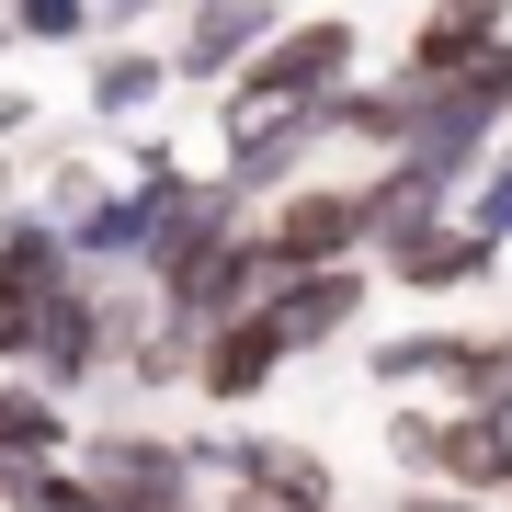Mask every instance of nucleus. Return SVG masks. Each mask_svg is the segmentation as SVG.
Returning a JSON list of instances; mask_svg holds the SVG:
<instances>
[{
	"label": "nucleus",
	"instance_id": "f3484780",
	"mask_svg": "<svg viewBox=\"0 0 512 512\" xmlns=\"http://www.w3.org/2000/svg\"><path fill=\"white\" fill-rule=\"evenodd\" d=\"M433 399H456V410H512V330H456V365H444Z\"/></svg>",
	"mask_w": 512,
	"mask_h": 512
},
{
	"label": "nucleus",
	"instance_id": "1a4fd4ad",
	"mask_svg": "<svg viewBox=\"0 0 512 512\" xmlns=\"http://www.w3.org/2000/svg\"><path fill=\"white\" fill-rule=\"evenodd\" d=\"M285 365H296V353H285L274 308H239V319H205V330H194V376H183V387H194L205 410H251Z\"/></svg>",
	"mask_w": 512,
	"mask_h": 512
},
{
	"label": "nucleus",
	"instance_id": "20e7f679",
	"mask_svg": "<svg viewBox=\"0 0 512 512\" xmlns=\"http://www.w3.org/2000/svg\"><path fill=\"white\" fill-rule=\"evenodd\" d=\"M251 217H262V239H274L285 262H365L376 251V183L365 171H342V183L308 171V183H285L274 205H251Z\"/></svg>",
	"mask_w": 512,
	"mask_h": 512
},
{
	"label": "nucleus",
	"instance_id": "b1692460",
	"mask_svg": "<svg viewBox=\"0 0 512 512\" xmlns=\"http://www.w3.org/2000/svg\"><path fill=\"white\" fill-rule=\"evenodd\" d=\"M171 12H183V0H92L103 35H148V23H171Z\"/></svg>",
	"mask_w": 512,
	"mask_h": 512
},
{
	"label": "nucleus",
	"instance_id": "f8f14e48",
	"mask_svg": "<svg viewBox=\"0 0 512 512\" xmlns=\"http://www.w3.org/2000/svg\"><path fill=\"white\" fill-rule=\"evenodd\" d=\"M490 35H512V0H421L410 35H399V69L410 80H444V69H467Z\"/></svg>",
	"mask_w": 512,
	"mask_h": 512
},
{
	"label": "nucleus",
	"instance_id": "bb28decb",
	"mask_svg": "<svg viewBox=\"0 0 512 512\" xmlns=\"http://www.w3.org/2000/svg\"><path fill=\"white\" fill-rule=\"evenodd\" d=\"M12 205H23V171H12V148H0V217H12Z\"/></svg>",
	"mask_w": 512,
	"mask_h": 512
},
{
	"label": "nucleus",
	"instance_id": "7ed1b4c3",
	"mask_svg": "<svg viewBox=\"0 0 512 512\" xmlns=\"http://www.w3.org/2000/svg\"><path fill=\"white\" fill-rule=\"evenodd\" d=\"M80 478L114 512H205V467L183 456V433H148V421H103V433L69 444Z\"/></svg>",
	"mask_w": 512,
	"mask_h": 512
},
{
	"label": "nucleus",
	"instance_id": "5701e85b",
	"mask_svg": "<svg viewBox=\"0 0 512 512\" xmlns=\"http://www.w3.org/2000/svg\"><path fill=\"white\" fill-rule=\"evenodd\" d=\"M35 308H46V296L0 285V365H23V353H35Z\"/></svg>",
	"mask_w": 512,
	"mask_h": 512
},
{
	"label": "nucleus",
	"instance_id": "ddd939ff",
	"mask_svg": "<svg viewBox=\"0 0 512 512\" xmlns=\"http://www.w3.org/2000/svg\"><path fill=\"white\" fill-rule=\"evenodd\" d=\"M330 126H342V148H376L387 160V148H410V126H421V80L410 69H387V80L353 69L342 92H330Z\"/></svg>",
	"mask_w": 512,
	"mask_h": 512
},
{
	"label": "nucleus",
	"instance_id": "423d86ee",
	"mask_svg": "<svg viewBox=\"0 0 512 512\" xmlns=\"http://www.w3.org/2000/svg\"><path fill=\"white\" fill-rule=\"evenodd\" d=\"M376 285H399V296H467V285H490L501 274V239H478L456 205L444 217H399V228H376Z\"/></svg>",
	"mask_w": 512,
	"mask_h": 512
},
{
	"label": "nucleus",
	"instance_id": "a211bd4d",
	"mask_svg": "<svg viewBox=\"0 0 512 512\" xmlns=\"http://www.w3.org/2000/svg\"><path fill=\"white\" fill-rule=\"evenodd\" d=\"M103 183H114V171L92 160V148H46V160L23 171V205H35V217H57V228H69V217H80V205H92Z\"/></svg>",
	"mask_w": 512,
	"mask_h": 512
},
{
	"label": "nucleus",
	"instance_id": "f03ea898",
	"mask_svg": "<svg viewBox=\"0 0 512 512\" xmlns=\"http://www.w3.org/2000/svg\"><path fill=\"white\" fill-rule=\"evenodd\" d=\"M330 148H342L330 92H319V103H274V114H217V183H228L239 205H274L285 183H308Z\"/></svg>",
	"mask_w": 512,
	"mask_h": 512
},
{
	"label": "nucleus",
	"instance_id": "9d476101",
	"mask_svg": "<svg viewBox=\"0 0 512 512\" xmlns=\"http://www.w3.org/2000/svg\"><path fill=\"white\" fill-rule=\"evenodd\" d=\"M274 23H285V0H183L171 35H160V46H171V80H183V92H217Z\"/></svg>",
	"mask_w": 512,
	"mask_h": 512
},
{
	"label": "nucleus",
	"instance_id": "2eb2a0df",
	"mask_svg": "<svg viewBox=\"0 0 512 512\" xmlns=\"http://www.w3.org/2000/svg\"><path fill=\"white\" fill-rule=\"evenodd\" d=\"M444 365H456V330H444V319L365 342V387H387V399H433V387H444Z\"/></svg>",
	"mask_w": 512,
	"mask_h": 512
},
{
	"label": "nucleus",
	"instance_id": "cd10ccee",
	"mask_svg": "<svg viewBox=\"0 0 512 512\" xmlns=\"http://www.w3.org/2000/svg\"><path fill=\"white\" fill-rule=\"evenodd\" d=\"M217 512H274V501H251V490H217Z\"/></svg>",
	"mask_w": 512,
	"mask_h": 512
},
{
	"label": "nucleus",
	"instance_id": "f257e3e1",
	"mask_svg": "<svg viewBox=\"0 0 512 512\" xmlns=\"http://www.w3.org/2000/svg\"><path fill=\"white\" fill-rule=\"evenodd\" d=\"M365 69V23L353 12H285L239 69L217 80V114H274V103H319Z\"/></svg>",
	"mask_w": 512,
	"mask_h": 512
},
{
	"label": "nucleus",
	"instance_id": "4be33fe9",
	"mask_svg": "<svg viewBox=\"0 0 512 512\" xmlns=\"http://www.w3.org/2000/svg\"><path fill=\"white\" fill-rule=\"evenodd\" d=\"M433 421H444V399H399V410H387V467H399V478H421V467H433Z\"/></svg>",
	"mask_w": 512,
	"mask_h": 512
},
{
	"label": "nucleus",
	"instance_id": "c756f323",
	"mask_svg": "<svg viewBox=\"0 0 512 512\" xmlns=\"http://www.w3.org/2000/svg\"><path fill=\"white\" fill-rule=\"evenodd\" d=\"M0 57H12V35H0Z\"/></svg>",
	"mask_w": 512,
	"mask_h": 512
},
{
	"label": "nucleus",
	"instance_id": "0eeeda50",
	"mask_svg": "<svg viewBox=\"0 0 512 512\" xmlns=\"http://www.w3.org/2000/svg\"><path fill=\"white\" fill-rule=\"evenodd\" d=\"M376 262H296V274L262 296L274 308V330H285V353L308 365V353H330V342H365V319H376Z\"/></svg>",
	"mask_w": 512,
	"mask_h": 512
},
{
	"label": "nucleus",
	"instance_id": "aec40b11",
	"mask_svg": "<svg viewBox=\"0 0 512 512\" xmlns=\"http://www.w3.org/2000/svg\"><path fill=\"white\" fill-rule=\"evenodd\" d=\"M456 217H467L478 239H501V251H512V160H501V148L467 171V183H456Z\"/></svg>",
	"mask_w": 512,
	"mask_h": 512
},
{
	"label": "nucleus",
	"instance_id": "dca6fc26",
	"mask_svg": "<svg viewBox=\"0 0 512 512\" xmlns=\"http://www.w3.org/2000/svg\"><path fill=\"white\" fill-rule=\"evenodd\" d=\"M80 262H69V228L57 217H35V205H12L0 217V285H23V296H57Z\"/></svg>",
	"mask_w": 512,
	"mask_h": 512
},
{
	"label": "nucleus",
	"instance_id": "4468645a",
	"mask_svg": "<svg viewBox=\"0 0 512 512\" xmlns=\"http://www.w3.org/2000/svg\"><path fill=\"white\" fill-rule=\"evenodd\" d=\"M69 444H80V421H69V399H57L46 376L0 365V467H12V456H69Z\"/></svg>",
	"mask_w": 512,
	"mask_h": 512
},
{
	"label": "nucleus",
	"instance_id": "9b49d317",
	"mask_svg": "<svg viewBox=\"0 0 512 512\" xmlns=\"http://www.w3.org/2000/svg\"><path fill=\"white\" fill-rule=\"evenodd\" d=\"M421 478H444V490L512 512V410H456V399H444V421H433V467H421Z\"/></svg>",
	"mask_w": 512,
	"mask_h": 512
},
{
	"label": "nucleus",
	"instance_id": "c85d7f7f",
	"mask_svg": "<svg viewBox=\"0 0 512 512\" xmlns=\"http://www.w3.org/2000/svg\"><path fill=\"white\" fill-rule=\"evenodd\" d=\"M501 160H512V126H501Z\"/></svg>",
	"mask_w": 512,
	"mask_h": 512
},
{
	"label": "nucleus",
	"instance_id": "a878e982",
	"mask_svg": "<svg viewBox=\"0 0 512 512\" xmlns=\"http://www.w3.org/2000/svg\"><path fill=\"white\" fill-rule=\"evenodd\" d=\"M399 512H501V501H467V490H444V478H410Z\"/></svg>",
	"mask_w": 512,
	"mask_h": 512
},
{
	"label": "nucleus",
	"instance_id": "412c9836",
	"mask_svg": "<svg viewBox=\"0 0 512 512\" xmlns=\"http://www.w3.org/2000/svg\"><path fill=\"white\" fill-rule=\"evenodd\" d=\"M444 92H467L478 114H490V126H512V35H490L467 57V69H444Z\"/></svg>",
	"mask_w": 512,
	"mask_h": 512
},
{
	"label": "nucleus",
	"instance_id": "6ab92c4d",
	"mask_svg": "<svg viewBox=\"0 0 512 512\" xmlns=\"http://www.w3.org/2000/svg\"><path fill=\"white\" fill-rule=\"evenodd\" d=\"M0 35H12V46H57V57H80L103 23H92V0H0Z\"/></svg>",
	"mask_w": 512,
	"mask_h": 512
},
{
	"label": "nucleus",
	"instance_id": "393cba45",
	"mask_svg": "<svg viewBox=\"0 0 512 512\" xmlns=\"http://www.w3.org/2000/svg\"><path fill=\"white\" fill-rule=\"evenodd\" d=\"M46 126V92H23V80H0V148H23Z\"/></svg>",
	"mask_w": 512,
	"mask_h": 512
},
{
	"label": "nucleus",
	"instance_id": "39448f33",
	"mask_svg": "<svg viewBox=\"0 0 512 512\" xmlns=\"http://www.w3.org/2000/svg\"><path fill=\"white\" fill-rule=\"evenodd\" d=\"M114 285L126 274H69L35 308V353H23V376H46L57 399H80V387L114 376Z\"/></svg>",
	"mask_w": 512,
	"mask_h": 512
},
{
	"label": "nucleus",
	"instance_id": "6e6552de",
	"mask_svg": "<svg viewBox=\"0 0 512 512\" xmlns=\"http://www.w3.org/2000/svg\"><path fill=\"white\" fill-rule=\"evenodd\" d=\"M171 46H148V35H92L80 46V114H92L103 137H126V126H160L171 114Z\"/></svg>",
	"mask_w": 512,
	"mask_h": 512
}]
</instances>
